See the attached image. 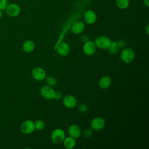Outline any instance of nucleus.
I'll use <instances>...</instances> for the list:
<instances>
[{"instance_id": "nucleus-8", "label": "nucleus", "mask_w": 149, "mask_h": 149, "mask_svg": "<svg viewBox=\"0 0 149 149\" xmlns=\"http://www.w3.org/2000/svg\"><path fill=\"white\" fill-rule=\"evenodd\" d=\"M96 46L94 42L91 41H87L84 43L83 47V50L84 53L90 56L93 55L96 51Z\"/></svg>"}, {"instance_id": "nucleus-17", "label": "nucleus", "mask_w": 149, "mask_h": 149, "mask_svg": "<svg viewBox=\"0 0 149 149\" xmlns=\"http://www.w3.org/2000/svg\"><path fill=\"white\" fill-rule=\"evenodd\" d=\"M22 48H23V50L25 52L30 53V52H32L35 48L34 42H33V41L30 40H26L24 42Z\"/></svg>"}, {"instance_id": "nucleus-24", "label": "nucleus", "mask_w": 149, "mask_h": 149, "mask_svg": "<svg viewBox=\"0 0 149 149\" xmlns=\"http://www.w3.org/2000/svg\"><path fill=\"white\" fill-rule=\"evenodd\" d=\"M93 134V130L91 129H86L83 132V136L87 139L90 137Z\"/></svg>"}, {"instance_id": "nucleus-13", "label": "nucleus", "mask_w": 149, "mask_h": 149, "mask_svg": "<svg viewBox=\"0 0 149 149\" xmlns=\"http://www.w3.org/2000/svg\"><path fill=\"white\" fill-rule=\"evenodd\" d=\"M85 28L84 23L81 21L75 22L71 27L72 31L75 34H79L81 33Z\"/></svg>"}, {"instance_id": "nucleus-7", "label": "nucleus", "mask_w": 149, "mask_h": 149, "mask_svg": "<svg viewBox=\"0 0 149 149\" xmlns=\"http://www.w3.org/2000/svg\"><path fill=\"white\" fill-rule=\"evenodd\" d=\"M105 125V120L101 117H95L92 119L90 126L92 130L98 131L102 129Z\"/></svg>"}, {"instance_id": "nucleus-10", "label": "nucleus", "mask_w": 149, "mask_h": 149, "mask_svg": "<svg viewBox=\"0 0 149 149\" xmlns=\"http://www.w3.org/2000/svg\"><path fill=\"white\" fill-rule=\"evenodd\" d=\"M83 19L86 23L92 24H94L97 20V15L93 10H87L83 15Z\"/></svg>"}, {"instance_id": "nucleus-23", "label": "nucleus", "mask_w": 149, "mask_h": 149, "mask_svg": "<svg viewBox=\"0 0 149 149\" xmlns=\"http://www.w3.org/2000/svg\"><path fill=\"white\" fill-rule=\"evenodd\" d=\"M116 43L118 46V48H120V49H123L126 46V42L125 40H124L123 39H119V40H118L116 41Z\"/></svg>"}, {"instance_id": "nucleus-6", "label": "nucleus", "mask_w": 149, "mask_h": 149, "mask_svg": "<svg viewBox=\"0 0 149 149\" xmlns=\"http://www.w3.org/2000/svg\"><path fill=\"white\" fill-rule=\"evenodd\" d=\"M55 91L53 90L52 87L45 85L41 87L40 89V94L42 97L46 100H52L54 99Z\"/></svg>"}, {"instance_id": "nucleus-19", "label": "nucleus", "mask_w": 149, "mask_h": 149, "mask_svg": "<svg viewBox=\"0 0 149 149\" xmlns=\"http://www.w3.org/2000/svg\"><path fill=\"white\" fill-rule=\"evenodd\" d=\"M117 7L120 9H125L129 5V0H115Z\"/></svg>"}, {"instance_id": "nucleus-15", "label": "nucleus", "mask_w": 149, "mask_h": 149, "mask_svg": "<svg viewBox=\"0 0 149 149\" xmlns=\"http://www.w3.org/2000/svg\"><path fill=\"white\" fill-rule=\"evenodd\" d=\"M111 79L108 76H102L99 80V86L102 89H107L111 84Z\"/></svg>"}, {"instance_id": "nucleus-5", "label": "nucleus", "mask_w": 149, "mask_h": 149, "mask_svg": "<svg viewBox=\"0 0 149 149\" xmlns=\"http://www.w3.org/2000/svg\"><path fill=\"white\" fill-rule=\"evenodd\" d=\"M35 129V123L31 120L24 121L20 126V131L24 134L31 133Z\"/></svg>"}, {"instance_id": "nucleus-16", "label": "nucleus", "mask_w": 149, "mask_h": 149, "mask_svg": "<svg viewBox=\"0 0 149 149\" xmlns=\"http://www.w3.org/2000/svg\"><path fill=\"white\" fill-rule=\"evenodd\" d=\"M62 143L63 144V146L67 149L73 148V147H74L76 144L75 139L70 136L66 137H65Z\"/></svg>"}, {"instance_id": "nucleus-2", "label": "nucleus", "mask_w": 149, "mask_h": 149, "mask_svg": "<svg viewBox=\"0 0 149 149\" xmlns=\"http://www.w3.org/2000/svg\"><path fill=\"white\" fill-rule=\"evenodd\" d=\"M135 57L134 51L129 48H125L121 51L120 58L125 63H129L133 62Z\"/></svg>"}, {"instance_id": "nucleus-22", "label": "nucleus", "mask_w": 149, "mask_h": 149, "mask_svg": "<svg viewBox=\"0 0 149 149\" xmlns=\"http://www.w3.org/2000/svg\"><path fill=\"white\" fill-rule=\"evenodd\" d=\"M77 110L81 113H85L87 111L88 108L86 104L83 103H80L77 106Z\"/></svg>"}, {"instance_id": "nucleus-29", "label": "nucleus", "mask_w": 149, "mask_h": 149, "mask_svg": "<svg viewBox=\"0 0 149 149\" xmlns=\"http://www.w3.org/2000/svg\"><path fill=\"white\" fill-rule=\"evenodd\" d=\"M2 16H3V13H2V12L1 10H0V19L2 17Z\"/></svg>"}, {"instance_id": "nucleus-21", "label": "nucleus", "mask_w": 149, "mask_h": 149, "mask_svg": "<svg viewBox=\"0 0 149 149\" xmlns=\"http://www.w3.org/2000/svg\"><path fill=\"white\" fill-rule=\"evenodd\" d=\"M45 127V123L42 120H38L35 123V127L38 130L43 129Z\"/></svg>"}, {"instance_id": "nucleus-25", "label": "nucleus", "mask_w": 149, "mask_h": 149, "mask_svg": "<svg viewBox=\"0 0 149 149\" xmlns=\"http://www.w3.org/2000/svg\"><path fill=\"white\" fill-rule=\"evenodd\" d=\"M8 5V0H0V10L5 9Z\"/></svg>"}, {"instance_id": "nucleus-20", "label": "nucleus", "mask_w": 149, "mask_h": 149, "mask_svg": "<svg viewBox=\"0 0 149 149\" xmlns=\"http://www.w3.org/2000/svg\"><path fill=\"white\" fill-rule=\"evenodd\" d=\"M45 81H46L48 86H49L51 87H53V86H55L56 84V83H57L56 80L54 77L47 76L45 78Z\"/></svg>"}, {"instance_id": "nucleus-26", "label": "nucleus", "mask_w": 149, "mask_h": 149, "mask_svg": "<svg viewBox=\"0 0 149 149\" xmlns=\"http://www.w3.org/2000/svg\"><path fill=\"white\" fill-rule=\"evenodd\" d=\"M62 98V94L59 91H55L54 99L56 100H59Z\"/></svg>"}, {"instance_id": "nucleus-12", "label": "nucleus", "mask_w": 149, "mask_h": 149, "mask_svg": "<svg viewBox=\"0 0 149 149\" xmlns=\"http://www.w3.org/2000/svg\"><path fill=\"white\" fill-rule=\"evenodd\" d=\"M81 131L79 125L76 124H73L70 125L68 128V134L70 136L77 139L81 135Z\"/></svg>"}, {"instance_id": "nucleus-9", "label": "nucleus", "mask_w": 149, "mask_h": 149, "mask_svg": "<svg viewBox=\"0 0 149 149\" xmlns=\"http://www.w3.org/2000/svg\"><path fill=\"white\" fill-rule=\"evenodd\" d=\"M31 75L36 80L41 81L45 79L46 77V72L44 69L40 67H37L33 69Z\"/></svg>"}, {"instance_id": "nucleus-28", "label": "nucleus", "mask_w": 149, "mask_h": 149, "mask_svg": "<svg viewBox=\"0 0 149 149\" xmlns=\"http://www.w3.org/2000/svg\"><path fill=\"white\" fill-rule=\"evenodd\" d=\"M143 2L146 7L148 8L149 6V0H143Z\"/></svg>"}, {"instance_id": "nucleus-3", "label": "nucleus", "mask_w": 149, "mask_h": 149, "mask_svg": "<svg viewBox=\"0 0 149 149\" xmlns=\"http://www.w3.org/2000/svg\"><path fill=\"white\" fill-rule=\"evenodd\" d=\"M5 10L7 15L12 17H16L19 15L21 11L20 7L15 3L8 4Z\"/></svg>"}, {"instance_id": "nucleus-30", "label": "nucleus", "mask_w": 149, "mask_h": 149, "mask_svg": "<svg viewBox=\"0 0 149 149\" xmlns=\"http://www.w3.org/2000/svg\"><path fill=\"white\" fill-rule=\"evenodd\" d=\"M148 25H147V34L148 33Z\"/></svg>"}, {"instance_id": "nucleus-4", "label": "nucleus", "mask_w": 149, "mask_h": 149, "mask_svg": "<svg viewBox=\"0 0 149 149\" xmlns=\"http://www.w3.org/2000/svg\"><path fill=\"white\" fill-rule=\"evenodd\" d=\"M111 41V40L108 37L105 36H100L95 39L94 42L96 47L100 49H107Z\"/></svg>"}, {"instance_id": "nucleus-18", "label": "nucleus", "mask_w": 149, "mask_h": 149, "mask_svg": "<svg viewBox=\"0 0 149 149\" xmlns=\"http://www.w3.org/2000/svg\"><path fill=\"white\" fill-rule=\"evenodd\" d=\"M107 49L111 54H116L119 49L116 41H111V42L109 43V44L107 48Z\"/></svg>"}, {"instance_id": "nucleus-14", "label": "nucleus", "mask_w": 149, "mask_h": 149, "mask_svg": "<svg viewBox=\"0 0 149 149\" xmlns=\"http://www.w3.org/2000/svg\"><path fill=\"white\" fill-rule=\"evenodd\" d=\"M58 53L61 56H65L68 55L70 51V47L66 42H61L57 48Z\"/></svg>"}, {"instance_id": "nucleus-1", "label": "nucleus", "mask_w": 149, "mask_h": 149, "mask_svg": "<svg viewBox=\"0 0 149 149\" xmlns=\"http://www.w3.org/2000/svg\"><path fill=\"white\" fill-rule=\"evenodd\" d=\"M65 138V133L64 130L60 128H57L54 129L51 133V139L52 141L56 144H59L63 142L64 139Z\"/></svg>"}, {"instance_id": "nucleus-11", "label": "nucleus", "mask_w": 149, "mask_h": 149, "mask_svg": "<svg viewBox=\"0 0 149 149\" xmlns=\"http://www.w3.org/2000/svg\"><path fill=\"white\" fill-rule=\"evenodd\" d=\"M63 104L67 108H73L77 104V100L73 95H67L63 98Z\"/></svg>"}, {"instance_id": "nucleus-27", "label": "nucleus", "mask_w": 149, "mask_h": 149, "mask_svg": "<svg viewBox=\"0 0 149 149\" xmlns=\"http://www.w3.org/2000/svg\"><path fill=\"white\" fill-rule=\"evenodd\" d=\"M80 41L84 43L85 42L88 41V36L87 35H86V34H84V35L81 36V38H80Z\"/></svg>"}]
</instances>
